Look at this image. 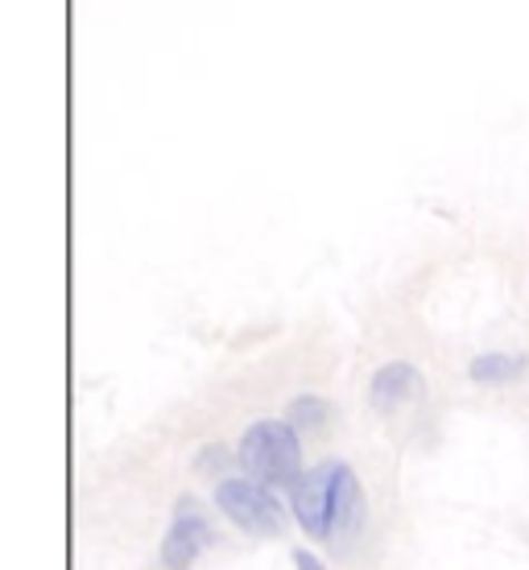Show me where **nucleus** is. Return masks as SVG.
<instances>
[{
    "label": "nucleus",
    "instance_id": "f257e3e1",
    "mask_svg": "<svg viewBox=\"0 0 529 570\" xmlns=\"http://www.w3.org/2000/svg\"><path fill=\"white\" fill-rule=\"evenodd\" d=\"M356 475L344 463H323V468L302 471V480L290 488V513L311 538H331L356 513Z\"/></svg>",
    "mask_w": 529,
    "mask_h": 570
},
{
    "label": "nucleus",
    "instance_id": "f03ea898",
    "mask_svg": "<svg viewBox=\"0 0 529 570\" xmlns=\"http://www.w3.org/2000/svg\"><path fill=\"white\" fill-rule=\"evenodd\" d=\"M236 459L248 480L265 488H294L302 480V442L286 417H265L241 434Z\"/></svg>",
    "mask_w": 529,
    "mask_h": 570
},
{
    "label": "nucleus",
    "instance_id": "7ed1b4c3",
    "mask_svg": "<svg viewBox=\"0 0 529 570\" xmlns=\"http://www.w3.org/2000/svg\"><path fill=\"white\" fill-rule=\"evenodd\" d=\"M215 504L228 517L232 525H241L253 538H277L286 529V504L273 497V488L248 480V475H232L215 484Z\"/></svg>",
    "mask_w": 529,
    "mask_h": 570
},
{
    "label": "nucleus",
    "instance_id": "20e7f679",
    "mask_svg": "<svg viewBox=\"0 0 529 570\" xmlns=\"http://www.w3.org/2000/svg\"><path fill=\"white\" fill-rule=\"evenodd\" d=\"M212 542V525H207V517L195 500H183L178 509H174V521L166 529V538H161V562L170 570H190L195 567V558L207 550Z\"/></svg>",
    "mask_w": 529,
    "mask_h": 570
},
{
    "label": "nucleus",
    "instance_id": "39448f33",
    "mask_svg": "<svg viewBox=\"0 0 529 570\" xmlns=\"http://www.w3.org/2000/svg\"><path fill=\"white\" fill-rule=\"evenodd\" d=\"M418 393H422V376H418V368L405 364V360L376 368V376H372V385H369L372 410H381V414H398L401 405H410Z\"/></svg>",
    "mask_w": 529,
    "mask_h": 570
},
{
    "label": "nucleus",
    "instance_id": "423d86ee",
    "mask_svg": "<svg viewBox=\"0 0 529 570\" xmlns=\"http://www.w3.org/2000/svg\"><path fill=\"white\" fill-rule=\"evenodd\" d=\"M529 360L521 352H484L468 364V376L476 385H509L517 376H526Z\"/></svg>",
    "mask_w": 529,
    "mask_h": 570
},
{
    "label": "nucleus",
    "instance_id": "0eeeda50",
    "mask_svg": "<svg viewBox=\"0 0 529 570\" xmlns=\"http://www.w3.org/2000/svg\"><path fill=\"white\" fill-rule=\"evenodd\" d=\"M286 422L298 430V434H306V430H319L323 422H327V401H323V397H294V401H290Z\"/></svg>",
    "mask_w": 529,
    "mask_h": 570
},
{
    "label": "nucleus",
    "instance_id": "6e6552de",
    "mask_svg": "<svg viewBox=\"0 0 529 570\" xmlns=\"http://www.w3.org/2000/svg\"><path fill=\"white\" fill-rule=\"evenodd\" d=\"M294 567L298 570H327L315 554H311V550H298V554H294Z\"/></svg>",
    "mask_w": 529,
    "mask_h": 570
}]
</instances>
